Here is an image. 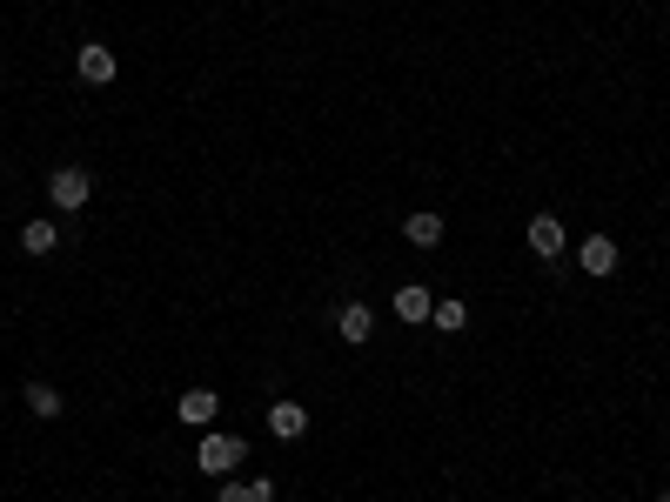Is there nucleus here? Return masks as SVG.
Wrapping results in <instances>:
<instances>
[{
  "label": "nucleus",
  "mask_w": 670,
  "mask_h": 502,
  "mask_svg": "<svg viewBox=\"0 0 670 502\" xmlns=\"http://www.w3.org/2000/svg\"><path fill=\"white\" fill-rule=\"evenodd\" d=\"M396 322H429V308H436V295H429L423 282H409V288H396Z\"/></svg>",
  "instance_id": "nucleus-9"
},
{
  "label": "nucleus",
  "mask_w": 670,
  "mask_h": 502,
  "mask_svg": "<svg viewBox=\"0 0 670 502\" xmlns=\"http://www.w3.org/2000/svg\"><path fill=\"white\" fill-rule=\"evenodd\" d=\"M248 489H255V502H275V496H282V489H275V482H268V476H255V482H248Z\"/></svg>",
  "instance_id": "nucleus-15"
},
{
  "label": "nucleus",
  "mask_w": 670,
  "mask_h": 502,
  "mask_svg": "<svg viewBox=\"0 0 670 502\" xmlns=\"http://www.w3.org/2000/svg\"><path fill=\"white\" fill-rule=\"evenodd\" d=\"M88 195H94L88 168H54V175H47V201H54L61 215H74V208H88Z\"/></svg>",
  "instance_id": "nucleus-2"
},
{
  "label": "nucleus",
  "mask_w": 670,
  "mask_h": 502,
  "mask_svg": "<svg viewBox=\"0 0 670 502\" xmlns=\"http://www.w3.org/2000/svg\"><path fill=\"white\" fill-rule=\"evenodd\" d=\"M429 322L443 328V335H456V328L469 322V302H436V308H429Z\"/></svg>",
  "instance_id": "nucleus-13"
},
{
  "label": "nucleus",
  "mask_w": 670,
  "mask_h": 502,
  "mask_svg": "<svg viewBox=\"0 0 670 502\" xmlns=\"http://www.w3.org/2000/svg\"><path fill=\"white\" fill-rule=\"evenodd\" d=\"M74 67H81V81H88V88H108L114 74H121L114 47H101V41H88V47H81V54H74Z\"/></svg>",
  "instance_id": "nucleus-4"
},
{
  "label": "nucleus",
  "mask_w": 670,
  "mask_h": 502,
  "mask_svg": "<svg viewBox=\"0 0 670 502\" xmlns=\"http://www.w3.org/2000/svg\"><path fill=\"white\" fill-rule=\"evenodd\" d=\"M657 502H670V496H657Z\"/></svg>",
  "instance_id": "nucleus-16"
},
{
  "label": "nucleus",
  "mask_w": 670,
  "mask_h": 502,
  "mask_svg": "<svg viewBox=\"0 0 670 502\" xmlns=\"http://www.w3.org/2000/svg\"><path fill=\"white\" fill-rule=\"evenodd\" d=\"M402 235H409V248H436V241H443V215H436V208H423V215L402 221Z\"/></svg>",
  "instance_id": "nucleus-10"
},
{
  "label": "nucleus",
  "mask_w": 670,
  "mask_h": 502,
  "mask_svg": "<svg viewBox=\"0 0 670 502\" xmlns=\"http://www.w3.org/2000/svg\"><path fill=\"white\" fill-rule=\"evenodd\" d=\"M215 502H255V489H248V482H228V476H222V496H215Z\"/></svg>",
  "instance_id": "nucleus-14"
},
{
  "label": "nucleus",
  "mask_w": 670,
  "mask_h": 502,
  "mask_svg": "<svg viewBox=\"0 0 670 502\" xmlns=\"http://www.w3.org/2000/svg\"><path fill=\"white\" fill-rule=\"evenodd\" d=\"M21 248H27V255H54V248H61V228H54V221H27Z\"/></svg>",
  "instance_id": "nucleus-11"
},
{
  "label": "nucleus",
  "mask_w": 670,
  "mask_h": 502,
  "mask_svg": "<svg viewBox=\"0 0 670 502\" xmlns=\"http://www.w3.org/2000/svg\"><path fill=\"white\" fill-rule=\"evenodd\" d=\"M577 268H583V275H597V282H603V275H617V241H610V235H590L577 248Z\"/></svg>",
  "instance_id": "nucleus-6"
},
{
  "label": "nucleus",
  "mask_w": 670,
  "mask_h": 502,
  "mask_svg": "<svg viewBox=\"0 0 670 502\" xmlns=\"http://www.w3.org/2000/svg\"><path fill=\"white\" fill-rule=\"evenodd\" d=\"M530 248L543 255V262H563V221L557 215H536L530 221Z\"/></svg>",
  "instance_id": "nucleus-8"
},
{
  "label": "nucleus",
  "mask_w": 670,
  "mask_h": 502,
  "mask_svg": "<svg viewBox=\"0 0 670 502\" xmlns=\"http://www.w3.org/2000/svg\"><path fill=\"white\" fill-rule=\"evenodd\" d=\"M215 415H222L215 389H188V395L175 402V422H188V429H215Z\"/></svg>",
  "instance_id": "nucleus-5"
},
{
  "label": "nucleus",
  "mask_w": 670,
  "mask_h": 502,
  "mask_svg": "<svg viewBox=\"0 0 670 502\" xmlns=\"http://www.w3.org/2000/svg\"><path fill=\"white\" fill-rule=\"evenodd\" d=\"M195 462L208 469V476H228V469H242V462H248V442L242 436H222V429H201Z\"/></svg>",
  "instance_id": "nucleus-1"
},
{
  "label": "nucleus",
  "mask_w": 670,
  "mask_h": 502,
  "mask_svg": "<svg viewBox=\"0 0 670 502\" xmlns=\"http://www.w3.org/2000/svg\"><path fill=\"white\" fill-rule=\"evenodd\" d=\"M27 415L54 422V415H61V389H47V382H27Z\"/></svg>",
  "instance_id": "nucleus-12"
},
{
  "label": "nucleus",
  "mask_w": 670,
  "mask_h": 502,
  "mask_svg": "<svg viewBox=\"0 0 670 502\" xmlns=\"http://www.w3.org/2000/svg\"><path fill=\"white\" fill-rule=\"evenodd\" d=\"M335 335H342L349 349H362V342L376 335V308H369V302H342V308H335Z\"/></svg>",
  "instance_id": "nucleus-3"
},
{
  "label": "nucleus",
  "mask_w": 670,
  "mask_h": 502,
  "mask_svg": "<svg viewBox=\"0 0 670 502\" xmlns=\"http://www.w3.org/2000/svg\"><path fill=\"white\" fill-rule=\"evenodd\" d=\"M302 429H309V409H302V402H275V409H268V436L275 442H295Z\"/></svg>",
  "instance_id": "nucleus-7"
}]
</instances>
